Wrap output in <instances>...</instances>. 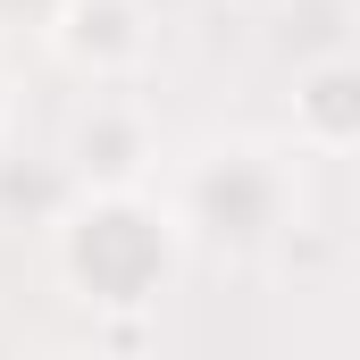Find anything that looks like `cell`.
Here are the masks:
<instances>
[{
    "mask_svg": "<svg viewBox=\"0 0 360 360\" xmlns=\"http://www.w3.org/2000/svg\"><path fill=\"white\" fill-rule=\"evenodd\" d=\"M68 260H76V285H92V302H143V293L168 276V235H160L151 210L101 201V210L76 218Z\"/></svg>",
    "mask_w": 360,
    "mask_h": 360,
    "instance_id": "obj_1",
    "label": "cell"
},
{
    "mask_svg": "<svg viewBox=\"0 0 360 360\" xmlns=\"http://www.w3.org/2000/svg\"><path fill=\"white\" fill-rule=\"evenodd\" d=\"M59 42H68V59H76V68H126V59L143 51V34H134V8H126V0H76V8H68V25H59Z\"/></svg>",
    "mask_w": 360,
    "mask_h": 360,
    "instance_id": "obj_2",
    "label": "cell"
},
{
    "mask_svg": "<svg viewBox=\"0 0 360 360\" xmlns=\"http://www.w3.org/2000/svg\"><path fill=\"white\" fill-rule=\"evenodd\" d=\"M76 168L101 184H126L143 168V126L134 117H117V109H92L84 126H76Z\"/></svg>",
    "mask_w": 360,
    "mask_h": 360,
    "instance_id": "obj_3",
    "label": "cell"
}]
</instances>
